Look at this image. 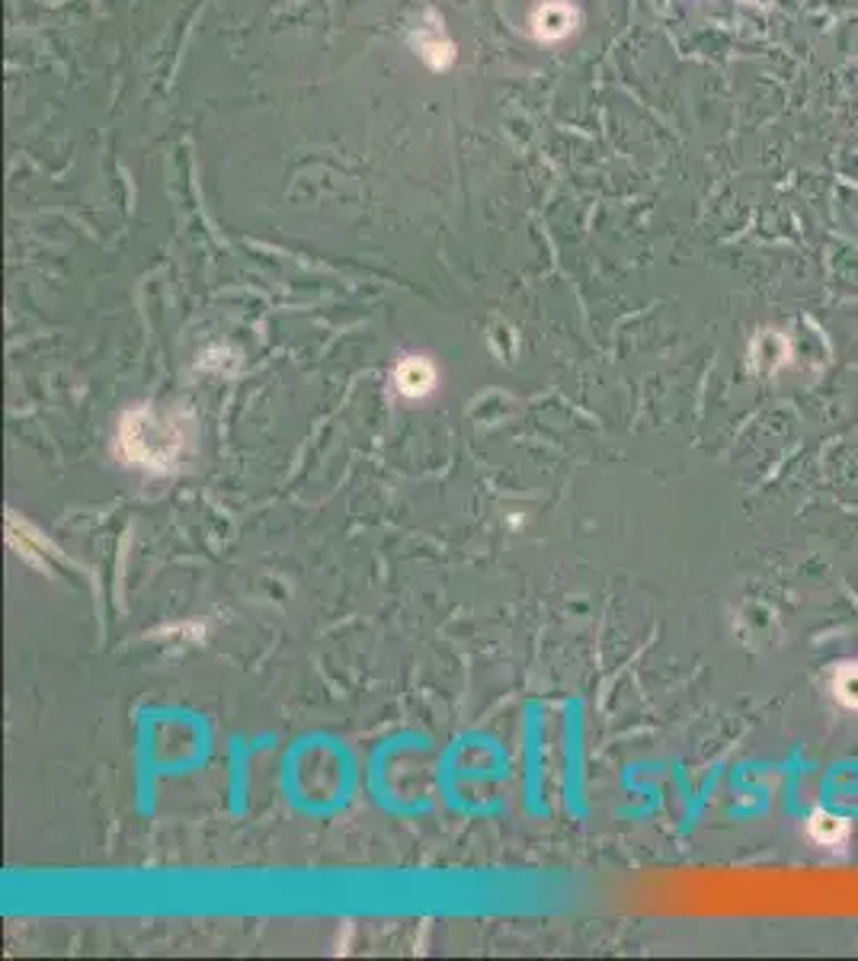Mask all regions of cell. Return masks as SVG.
<instances>
[{
    "label": "cell",
    "instance_id": "6da1fadb",
    "mask_svg": "<svg viewBox=\"0 0 858 961\" xmlns=\"http://www.w3.org/2000/svg\"><path fill=\"white\" fill-rule=\"evenodd\" d=\"M183 433L173 430V424L158 417V414H148V410H138V414H129L126 424H122V433H119V442L126 449V456L132 459L135 465H148V468H164L167 462L176 459L183 439Z\"/></svg>",
    "mask_w": 858,
    "mask_h": 961
},
{
    "label": "cell",
    "instance_id": "5b68a950",
    "mask_svg": "<svg viewBox=\"0 0 858 961\" xmlns=\"http://www.w3.org/2000/svg\"><path fill=\"white\" fill-rule=\"evenodd\" d=\"M833 693H836V698H839L843 705L858 708V663H846V666L836 673V680H833Z\"/></svg>",
    "mask_w": 858,
    "mask_h": 961
},
{
    "label": "cell",
    "instance_id": "7a4b0ae2",
    "mask_svg": "<svg viewBox=\"0 0 858 961\" xmlns=\"http://www.w3.org/2000/svg\"><path fill=\"white\" fill-rule=\"evenodd\" d=\"M395 385L407 398H423L436 388V365L423 356H407L395 369Z\"/></svg>",
    "mask_w": 858,
    "mask_h": 961
},
{
    "label": "cell",
    "instance_id": "277c9868",
    "mask_svg": "<svg viewBox=\"0 0 858 961\" xmlns=\"http://www.w3.org/2000/svg\"><path fill=\"white\" fill-rule=\"evenodd\" d=\"M811 836L817 840V843H826V846H833V843H839L843 836H846V821H839V818H833V814H814L811 818Z\"/></svg>",
    "mask_w": 858,
    "mask_h": 961
},
{
    "label": "cell",
    "instance_id": "3957f363",
    "mask_svg": "<svg viewBox=\"0 0 858 961\" xmlns=\"http://www.w3.org/2000/svg\"><path fill=\"white\" fill-rule=\"evenodd\" d=\"M573 20L577 13L567 7V3H545L535 17V26H538V39L545 42H555V39H564V35L573 30Z\"/></svg>",
    "mask_w": 858,
    "mask_h": 961
}]
</instances>
